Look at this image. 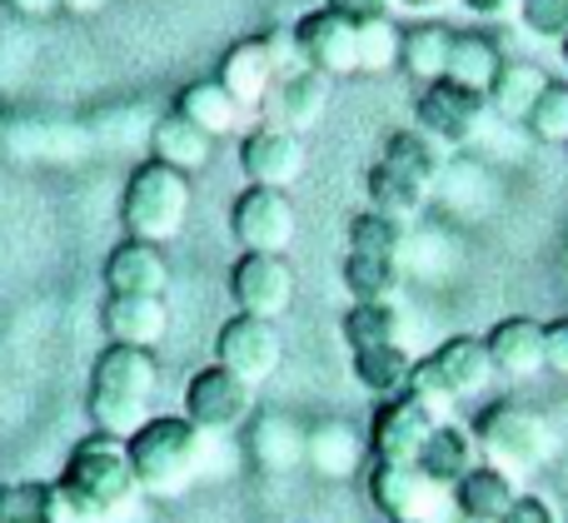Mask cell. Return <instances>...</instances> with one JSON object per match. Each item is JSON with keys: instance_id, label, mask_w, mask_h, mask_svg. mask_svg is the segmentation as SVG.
<instances>
[{"instance_id": "obj_1", "label": "cell", "mask_w": 568, "mask_h": 523, "mask_svg": "<svg viewBox=\"0 0 568 523\" xmlns=\"http://www.w3.org/2000/svg\"><path fill=\"white\" fill-rule=\"evenodd\" d=\"M60 504H65V523H105L115 509H125L140 494L135 469H130L125 439L115 434H90L70 449L65 469L55 479Z\"/></svg>"}, {"instance_id": "obj_2", "label": "cell", "mask_w": 568, "mask_h": 523, "mask_svg": "<svg viewBox=\"0 0 568 523\" xmlns=\"http://www.w3.org/2000/svg\"><path fill=\"white\" fill-rule=\"evenodd\" d=\"M160 369L155 349L135 345H105L90 369V419L100 434L130 439L150 419V399H155Z\"/></svg>"}, {"instance_id": "obj_3", "label": "cell", "mask_w": 568, "mask_h": 523, "mask_svg": "<svg viewBox=\"0 0 568 523\" xmlns=\"http://www.w3.org/2000/svg\"><path fill=\"white\" fill-rule=\"evenodd\" d=\"M200 449H205V434H200L185 414H150L145 424L125 439L135 484L155 499L185 494L200 469Z\"/></svg>"}, {"instance_id": "obj_4", "label": "cell", "mask_w": 568, "mask_h": 523, "mask_svg": "<svg viewBox=\"0 0 568 523\" xmlns=\"http://www.w3.org/2000/svg\"><path fill=\"white\" fill-rule=\"evenodd\" d=\"M474 444H479L484 464L504 469V474H534L539 464H549L554 454V429L539 409L529 404H514V399H494L474 414L469 424Z\"/></svg>"}, {"instance_id": "obj_5", "label": "cell", "mask_w": 568, "mask_h": 523, "mask_svg": "<svg viewBox=\"0 0 568 523\" xmlns=\"http://www.w3.org/2000/svg\"><path fill=\"white\" fill-rule=\"evenodd\" d=\"M190 219V175L160 165V160H140L125 180V195H120V225L125 239H150V245H165L185 229Z\"/></svg>"}, {"instance_id": "obj_6", "label": "cell", "mask_w": 568, "mask_h": 523, "mask_svg": "<svg viewBox=\"0 0 568 523\" xmlns=\"http://www.w3.org/2000/svg\"><path fill=\"white\" fill-rule=\"evenodd\" d=\"M494 379V359L484 335H454L444 339L434 355L414 359V379H409V394H419L424 404H449V399H474L484 394Z\"/></svg>"}, {"instance_id": "obj_7", "label": "cell", "mask_w": 568, "mask_h": 523, "mask_svg": "<svg viewBox=\"0 0 568 523\" xmlns=\"http://www.w3.org/2000/svg\"><path fill=\"white\" fill-rule=\"evenodd\" d=\"M290 65H304L300 50H294V35H255V40H240V45L225 50L215 80L235 95L240 110H265L280 70H290Z\"/></svg>"}, {"instance_id": "obj_8", "label": "cell", "mask_w": 568, "mask_h": 523, "mask_svg": "<svg viewBox=\"0 0 568 523\" xmlns=\"http://www.w3.org/2000/svg\"><path fill=\"white\" fill-rule=\"evenodd\" d=\"M489 95L469 85H454V80H429L419 85V100H414V120L429 140H439L444 150H459L469 140H479V130L489 125Z\"/></svg>"}, {"instance_id": "obj_9", "label": "cell", "mask_w": 568, "mask_h": 523, "mask_svg": "<svg viewBox=\"0 0 568 523\" xmlns=\"http://www.w3.org/2000/svg\"><path fill=\"white\" fill-rule=\"evenodd\" d=\"M364 489H369V504L389 523H434L444 509H454V494L429 484L419 474V464H379V459H369Z\"/></svg>"}, {"instance_id": "obj_10", "label": "cell", "mask_w": 568, "mask_h": 523, "mask_svg": "<svg viewBox=\"0 0 568 523\" xmlns=\"http://www.w3.org/2000/svg\"><path fill=\"white\" fill-rule=\"evenodd\" d=\"M434 429H439V414L419 394L379 399L369 419V434H364L369 439V459H379V464H419Z\"/></svg>"}, {"instance_id": "obj_11", "label": "cell", "mask_w": 568, "mask_h": 523, "mask_svg": "<svg viewBox=\"0 0 568 523\" xmlns=\"http://www.w3.org/2000/svg\"><path fill=\"white\" fill-rule=\"evenodd\" d=\"M294 199L290 189H265V185H245L230 205V235L240 239L245 255H284L294 239Z\"/></svg>"}, {"instance_id": "obj_12", "label": "cell", "mask_w": 568, "mask_h": 523, "mask_svg": "<svg viewBox=\"0 0 568 523\" xmlns=\"http://www.w3.org/2000/svg\"><path fill=\"white\" fill-rule=\"evenodd\" d=\"M255 409V384L230 375L225 365H205L185 384V419L200 434H235Z\"/></svg>"}, {"instance_id": "obj_13", "label": "cell", "mask_w": 568, "mask_h": 523, "mask_svg": "<svg viewBox=\"0 0 568 523\" xmlns=\"http://www.w3.org/2000/svg\"><path fill=\"white\" fill-rule=\"evenodd\" d=\"M284 345L275 319H255V315H230L215 335V365H225L230 375H240L245 384H265L270 375L280 369Z\"/></svg>"}, {"instance_id": "obj_14", "label": "cell", "mask_w": 568, "mask_h": 523, "mask_svg": "<svg viewBox=\"0 0 568 523\" xmlns=\"http://www.w3.org/2000/svg\"><path fill=\"white\" fill-rule=\"evenodd\" d=\"M290 35H294L300 60L310 70H320V75L339 80V75H354V70H359V25H349L344 16H334L329 6L304 10V16L294 20Z\"/></svg>"}, {"instance_id": "obj_15", "label": "cell", "mask_w": 568, "mask_h": 523, "mask_svg": "<svg viewBox=\"0 0 568 523\" xmlns=\"http://www.w3.org/2000/svg\"><path fill=\"white\" fill-rule=\"evenodd\" d=\"M230 299L240 315L280 319L294 305V265L284 255H240L230 265Z\"/></svg>"}, {"instance_id": "obj_16", "label": "cell", "mask_w": 568, "mask_h": 523, "mask_svg": "<svg viewBox=\"0 0 568 523\" xmlns=\"http://www.w3.org/2000/svg\"><path fill=\"white\" fill-rule=\"evenodd\" d=\"M240 175L245 185L290 189L304 175V140L284 125H255L240 140Z\"/></svg>"}, {"instance_id": "obj_17", "label": "cell", "mask_w": 568, "mask_h": 523, "mask_svg": "<svg viewBox=\"0 0 568 523\" xmlns=\"http://www.w3.org/2000/svg\"><path fill=\"white\" fill-rule=\"evenodd\" d=\"M324 105H329V75H320L310 65H290L280 70L275 90L265 100V125H284L294 135H304V130L320 125Z\"/></svg>"}, {"instance_id": "obj_18", "label": "cell", "mask_w": 568, "mask_h": 523, "mask_svg": "<svg viewBox=\"0 0 568 523\" xmlns=\"http://www.w3.org/2000/svg\"><path fill=\"white\" fill-rule=\"evenodd\" d=\"M100 329H105V345L155 349L170 335V305L160 295H105Z\"/></svg>"}, {"instance_id": "obj_19", "label": "cell", "mask_w": 568, "mask_h": 523, "mask_svg": "<svg viewBox=\"0 0 568 523\" xmlns=\"http://www.w3.org/2000/svg\"><path fill=\"white\" fill-rule=\"evenodd\" d=\"M100 279H105L110 295H160L170 289V259L160 245L150 239H120L115 249L100 265Z\"/></svg>"}, {"instance_id": "obj_20", "label": "cell", "mask_w": 568, "mask_h": 523, "mask_svg": "<svg viewBox=\"0 0 568 523\" xmlns=\"http://www.w3.org/2000/svg\"><path fill=\"white\" fill-rule=\"evenodd\" d=\"M484 345H489L494 375H504V379H534L549 369L544 365V325L529 315H504L484 335Z\"/></svg>"}, {"instance_id": "obj_21", "label": "cell", "mask_w": 568, "mask_h": 523, "mask_svg": "<svg viewBox=\"0 0 568 523\" xmlns=\"http://www.w3.org/2000/svg\"><path fill=\"white\" fill-rule=\"evenodd\" d=\"M150 160L180 170V175H200V170L215 160V135H205L195 120L170 110V115H160L155 125H150Z\"/></svg>"}, {"instance_id": "obj_22", "label": "cell", "mask_w": 568, "mask_h": 523, "mask_svg": "<svg viewBox=\"0 0 568 523\" xmlns=\"http://www.w3.org/2000/svg\"><path fill=\"white\" fill-rule=\"evenodd\" d=\"M519 499V489H514V474H504V469L494 464H474L469 474L454 484V514L464 523H499L509 514V504Z\"/></svg>"}, {"instance_id": "obj_23", "label": "cell", "mask_w": 568, "mask_h": 523, "mask_svg": "<svg viewBox=\"0 0 568 523\" xmlns=\"http://www.w3.org/2000/svg\"><path fill=\"white\" fill-rule=\"evenodd\" d=\"M364 454H369V439H359L354 424H344V419H324L304 434V459L324 479H349L364 464Z\"/></svg>"}, {"instance_id": "obj_24", "label": "cell", "mask_w": 568, "mask_h": 523, "mask_svg": "<svg viewBox=\"0 0 568 523\" xmlns=\"http://www.w3.org/2000/svg\"><path fill=\"white\" fill-rule=\"evenodd\" d=\"M474 464H479V444H474V434L459 429V424H439L429 434V444H424V454H419V474L429 479V484L449 489V494Z\"/></svg>"}, {"instance_id": "obj_25", "label": "cell", "mask_w": 568, "mask_h": 523, "mask_svg": "<svg viewBox=\"0 0 568 523\" xmlns=\"http://www.w3.org/2000/svg\"><path fill=\"white\" fill-rule=\"evenodd\" d=\"M354 365V384L374 399H394V394H409V379H414V355L404 345H379V349H359L349 355Z\"/></svg>"}, {"instance_id": "obj_26", "label": "cell", "mask_w": 568, "mask_h": 523, "mask_svg": "<svg viewBox=\"0 0 568 523\" xmlns=\"http://www.w3.org/2000/svg\"><path fill=\"white\" fill-rule=\"evenodd\" d=\"M449 45H454L449 25H439V20H419V25H409L404 40H399V70L409 80H419V85L444 80V70H449Z\"/></svg>"}, {"instance_id": "obj_27", "label": "cell", "mask_w": 568, "mask_h": 523, "mask_svg": "<svg viewBox=\"0 0 568 523\" xmlns=\"http://www.w3.org/2000/svg\"><path fill=\"white\" fill-rule=\"evenodd\" d=\"M364 195H369V209H384V215H394V219H409L424 209L429 185L404 175V170L389 165V160H374L369 175H364Z\"/></svg>"}, {"instance_id": "obj_28", "label": "cell", "mask_w": 568, "mask_h": 523, "mask_svg": "<svg viewBox=\"0 0 568 523\" xmlns=\"http://www.w3.org/2000/svg\"><path fill=\"white\" fill-rule=\"evenodd\" d=\"M339 285L349 295V305H394L399 295V259H379V255H344L339 265Z\"/></svg>"}, {"instance_id": "obj_29", "label": "cell", "mask_w": 568, "mask_h": 523, "mask_svg": "<svg viewBox=\"0 0 568 523\" xmlns=\"http://www.w3.org/2000/svg\"><path fill=\"white\" fill-rule=\"evenodd\" d=\"M544 90H549V75H544L534 60H504L489 85V110L499 120H524Z\"/></svg>"}, {"instance_id": "obj_30", "label": "cell", "mask_w": 568, "mask_h": 523, "mask_svg": "<svg viewBox=\"0 0 568 523\" xmlns=\"http://www.w3.org/2000/svg\"><path fill=\"white\" fill-rule=\"evenodd\" d=\"M499 65H504V55H499V45H494L489 35H479V30H454L449 70H444V80H454V85H469V90H484V95H489Z\"/></svg>"}, {"instance_id": "obj_31", "label": "cell", "mask_w": 568, "mask_h": 523, "mask_svg": "<svg viewBox=\"0 0 568 523\" xmlns=\"http://www.w3.org/2000/svg\"><path fill=\"white\" fill-rule=\"evenodd\" d=\"M175 110L185 120H195L200 130H205V135H230V130L240 125V115H245V110L235 105V95H230L225 85H220V80H195V85H185L175 95Z\"/></svg>"}, {"instance_id": "obj_32", "label": "cell", "mask_w": 568, "mask_h": 523, "mask_svg": "<svg viewBox=\"0 0 568 523\" xmlns=\"http://www.w3.org/2000/svg\"><path fill=\"white\" fill-rule=\"evenodd\" d=\"M0 523H65L55 479L50 484H36V479L0 484Z\"/></svg>"}, {"instance_id": "obj_33", "label": "cell", "mask_w": 568, "mask_h": 523, "mask_svg": "<svg viewBox=\"0 0 568 523\" xmlns=\"http://www.w3.org/2000/svg\"><path fill=\"white\" fill-rule=\"evenodd\" d=\"M379 160H389V165H399L404 175H414V180H424V185H439V175H444V145L439 140H429L419 125L414 130H394L389 140H384V150H379Z\"/></svg>"}, {"instance_id": "obj_34", "label": "cell", "mask_w": 568, "mask_h": 523, "mask_svg": "<svg viewBox=\"0 0 568 523\" xmlns=\"http://www.w3.org/2000/svg\"><path fill=\"white\" fill-rule=\"evenodd\" d=\"M339 339L349 345V355L379 345H399V309L394 305H349L339 319Z\"/></svg>"}, {"instance_id": "obj_35", "label": "cell", "mask_w": 568, "mask_h": 523, "mask_svg": "<svg viewBox=\"0 0 568 523\" xmlns=\"http://www.w3.org/2000/svg\"><path fill=\"white\" fill-rule=\"evenodd\" d=\"M349 249L354 255H379V259H399L404 249V219L384 215V209H359L349 219Z\"/></svg>"}, {"instance_id": "obj_36", "label": "cell", "mask_w": 568, "mask_h": 523, "mask_svg": "<svg viewBox=\"0 0 568 523\" xmlns=\"http://www.w3.org/2000/svg\"><path fill=\"white\" fill-rule=\"evenodd\" d=\"M304 434L310 429H300L294 419H284V414H270L265 424L255 429V454H260V464L265 469H294L304 459Z\"/></svg>"}, {"instance_id": "obj_37", "label": "cell", "mask_w": 568, "mask_h": 523, "mask_svg": "<svg viewBox=\"0 0 568 523\" xmlns=\"http://www.w3.org/2000/svg\"><path fill=\"white\" fill-rule=\"evenodd\" d=\"M524 125H529V135L544 140V145H568V85L549 80V90L534 100V110L524 115Z\"/></svg>"}, {"instance_id": "obj_38", "label": "cell", "mask_w": 568, "mask_h": 523, "mask_svg": "<svg viewBox=\"0 0 568 523\" xmlns=\"http://www.w3.org/2000/svg\"><path fill=\"white\" fill-rule=\"evenodd\" d=\"M399 40L404 30L394 20H374V25H359V70L379 75V70L399 65Z\"/></svg>"}, {"instance_id": "obj_39", "label": "cell", "mask_w": 568, "mask_h": 523, "mask_svg": "<svg viewBox=\"0 0 568 523\" xmlns=\"http://www.w3.org/2000/svg\"><path fill=\"white\" fill-rule=\"evenodd\" d=\"M519 25L534 40H559L568 35V0H519Z\"/></svg>"}, {"instance_id": "obj_40", "label": "cell", "mask_w": 568, "mask_h": 523, "mask_svg": "<svg viewBox=\"0 0 568 523\" xmlns=\"http://www.w3.org/2000/svg\"><path fill=\"white\" fill-rule=\"evenodd\" d=\"M334 16H344L349 25H374V20H389L394 0H324Z\"/></svg>"}, {"instance_id": "obj_41", "label": "cell", "mask_w": 568, "mask_h": 523, "mask_svg": "<svg viewBox=\"0 0 568 523\" xmlns=\"http://www.w3.org/2000/svg\"><path fill=\"white\" fill-rule=\"evenodd\" d=\"M499 523H559V514H554V504L544 494H524L519 489V499H514L509 514H504Z\"/></svg>"}, {"instance_id": "obj_42", "label": "cell", "mask_w": 568, "mask_h": 523, "mask_svg": "<svg viewBox=\"0 0 568 523\" xmlns=\"http://www.w3.org/2000/svg\"><path fill=\"white\" fill-rule=\"evenodd\" d=\"M544 365L568 379V315L544 325Z\"/></svg>"}, {"instance_id": "obj_43", "label": "cell", "mask_w": 568, "mask_h": 523, "mask_svg": "<svg viewBox=\"0 0 568 523\" xmlns=\"http://www.w3.org/2000/svg\"><path fill=\"white\" fill-rule=\"evenodd\" d=\"M474 20H519V0H459Z\"/></svg>"}, {"instance_id": "obj_44", "label": "cell", "mask_w": 568, "mask_h": 523, "mask_svg": "<svg viewBox=\"0 0 568 523\" xmlns=\"http://www.w3.org/2000/svg\"><path fill=\"white\" fill-rule=\"evenodd\" d=\"M16 16H26V20H45V16H55L60 10V0H6Z\"/></svg>"}, {"instance_id": "obj_45", "label": "cell", "mask_w": 568, "mask_h": 523, "mask_svg": "<svg viewBox=\"0 0 568 523\" xmlns=\"http://www.w3.org/2000/svg\"><path fill=\"white\" fill-rule=\"evenodd\" d=\"M394 6L409 10V16H424V20H429V16H439V10L449 6V0H394Z\"/></svg>"}, {"instance_id": "obj_46", "label": "cell", "mask_w": 568, "mask_h": 523, "mask_svg": "<svg viewBox=\"0 0 568 523\" xmlns=\"http://www.w3.org/2000/svg\"><path fill=\"white\" fill-rule=\"evenodd\" d=\"M110 0H60V10H70V16H100Z\"/></svg>"}, {"instance_id": "obj_47", "label": "cell", "mask_w": 568, "mask_h": 523, "mask_svg": "<svg viewBox=\"0 0 568 523\" xmlns=\"http://www.w3.org/2000/svg\"><path fill=\"white\" fill-rule=\"evenodd\" d=\"M559 60H564V70H568V35L559 40Z\"/></svg>"}]
</instances>
